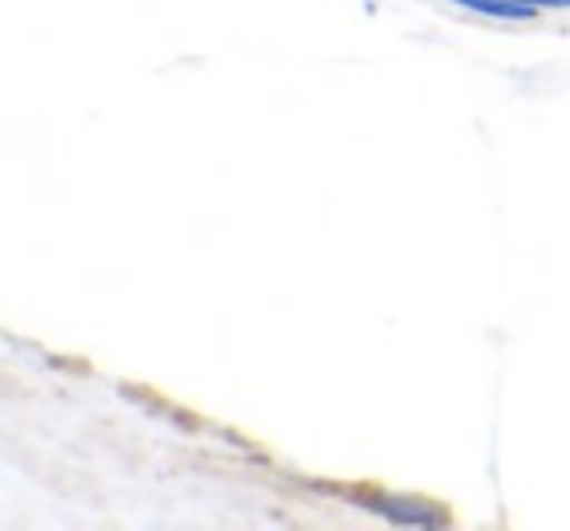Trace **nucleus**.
Returning a JSON list of instances; mask_svg holds the SVG:
<instances>
[{
	"mask_svg": "<svg viewBox=\"0 0 570 531\" xmlns=\"http://www.w3.org/2000/svg\"><path fill=\"white\" fill-rule=\"evenodd\" d=\"M461 9L492 20H531L539 9H570V0H453Z\"/></svg>",
	"mask_w": 570,
	"mask_h": 531,
	"instance_id": "f257e3e1",
	"label": "nucleus"
},
{
	"mask_svg": "<svg viewBox=\"0 0 570 531\" xmlns=\"http://www.w3.org/2000/svg\"><path fill=\"white\" fill-rule=\"evenodd\" d=\"M380 512H387L391 520H411V523H438V515H419L414 504H403V500H375Z\"/></svg>",
	"mask_w": 570,
	"mask_h": 531,
	"instance_id": "f03ea898",
	"label": "nucleus"
}]
</instances>
